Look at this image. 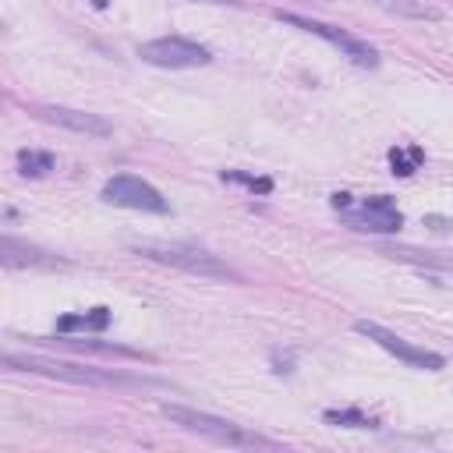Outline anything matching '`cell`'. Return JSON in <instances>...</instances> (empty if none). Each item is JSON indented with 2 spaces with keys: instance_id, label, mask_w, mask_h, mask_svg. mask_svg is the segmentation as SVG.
<instances>
[{
  "instance_id": "6da1fadb",
  "label": "cell",
  "mask_w": 453,
  "mask_h": 453,
  "mask_svg": "<svg viewBox=\"0 0 453 453\" xmlns=\"http://www.w3.org/2000/svg\"><path fill=\"white\" fill-rule=\"evenodd\" d=\"M0 365L7 372H32V375H46V379L74 382V386H103V389H149V386H163L159 379L127 375L120 368H92V365H78V361H60V357H42V354H18V350H7L0 357Z\"/></svg>"
},
{
  "instance_id": "7a4b0ae2",
  "label": "cell",
  "mask_w": 453,
  "mask_h": 453,
  "mask_svg": "<svg viewBox=\"0 0 453 453\" xmlns=\"http://www.w3.org/2000/svg\"><path fill=\"white\" fill-rule=\"evenodd\" d=\"M134 255L149 258V262H159V265H173V269H184L191 276H205V280H234L241 283L244 276L226 265L219 255H212L209 248L202 244H191V241H138L131 244Z\"/></svg>"
},
{
  "instance_id": "3957f363",
  "label": "cell",
  "mask_w": 453,
  "mask_h": 453,
  "mask_svg": "<svg viewBox=\"0 0 453 453\" xmlns=\"http://www.w3.org/2000/svg\"><path fill=\"white\" fill-rule=\"evenodd\" d=\"M163 418H170L173 425L188 428V432H198L212 442H223V446H276L273 439L237 425V421H226V418H216V414H205V411H195V407H184V403H163L159 407Z\"/></svg>"
},
{
  "instance_id": "277c9868",
  "label": "cell",
  "mask_w": 453,
  "mask_h": 453,
  "mask_svg": "<svg viewBox=\"0 0 453 453\" xmlns=\"http://www.w3.org/2000/svg\"><path fill=\"white\" fill-rule=\"evenodd\" d=\"M329 205L340 212V219L350 226V230H368V234H396L403 226V212L393 205L389 195H368V198H357L347 195V191H336L329 198Z\"/></svg>"
},
{
  "instance_id": "5b68a950",
  "label": "cell",
  "mask_w": 453,
  "mask_h": 453,
  "mask_svg": "<svg viewBox=\"0 0 453 453\" xmlns=\"http://www.w3.org/2000/svg\"><path fill=\"white\" fill-rule=\"evenodd\" d=\"M276 21L294 25V28H301V32H308V35L326 39L329 46H336V50H340L350 64H357V67H379V50H375L372 42H365V39H357V35L336 28V25H326V21H315V18H304V14H283V11L276 14Z\"/></svg>"
},
{
  "instance_id": "8992f818",
  "label": "cell",
  "mask_w": 453,
  "mask_h": 453,
  "mask_svg": "<svg viewBox=\"0 0 453 453\" xmlns=\"http://www.w3.org/2000/svg\"><path fill=\"white\" fill-rule=\"evenodd\" d=\"M138 57L152 67H170V71H180V67H205L212 64V50L195 42V39H184V35H159V39H149L138 46Z\"/></svg>"
},
{
  "instance_id": "52a82bcc",
  "label": "cell",
  "mask_w": 453,
  "mask_h": 453,
  "mask_svg": "<svg viewBox=\"0 0 453 453\" xmlns=\"http://www.w3.org/2000/svg\"><path fill=\"white\" fill-rule=\"evenodd\" d=\"M99 198L106 205H120V209H134V212H156V216H166L170 212V202L159 195V188H152L149 180L134 177V173H113Z\"/></svg>"
},
{
  "instance_id": "ba28073f",
  "label": "cell",
  "mask_w": 453,
  "mask_h": 453,
  "mask_svg": "<svg viewBox=\"0 0 453 453\" xmlns=\"http://www.w3.org/2000/svg\"><path fill=\"white\" fill-rule=\"evenodd\" d=\"M354 329H357L365 340H372V343H379L382 350H389L396 361L411 365V368H425V372L446 368V357H442V354H435V350H428V347H418V343L403 340L400 333H393V329H386V326H379V322L361 319V322H354Z\"/></svg>"
},
{
  "instance_id": "9c48e42d",
  "label": "cell",
  "mask_w": 453,
  "mask_h": 453,
  "mask_svg": "<svg viewBox=\"0 0 453 453\" xmlns=\"http://www.w3.org/2000/svg\"><path fill=\"white\" fill-rule=\"evenodd\" d=\"M35 117H42L46 124L67 127L74 134H85V138H106V134H113V124L106 117L88 113V110H74V106H35Z\"/></svg>"
},
{
  "instance_id": "30bf717a",
  "label": "cell",
  "mask_w": 453,
  "mask_h": 453,
  "mask_svg": "<svg viewBox=\"0 0 453 453\" xmlns=\"http://www.w3.org/2000/svg\"><path fill=\"white\" fill-rule=\"evenodd\" d=\"M0 262L7 265V269H18V265H39V269H53V265H67L64 258H57V255H50V251H42V248H32V244H25V241H18V237H11V234H4V241H0Z\"/></svg>"
},
{
  "instance_id": "8fae6325",
  "label": "cell",
  "mask_w": 453,
  "mask_h": 453,
  "mask_svg": "<svg viewBox=\"0 0 453 453\" xmlns=\"http://www.w3.org/2000/svg\"><path fill=\"white\" fill-rule=\"evenodd\" d=\"M39 343H57V347H78V350H96V354H120V357H138V361H152V354L124 347V343H110V340H85V336H64L57 333V340L50 336H35Z\"/></svg>"
},
{
  "instance_id": "7c38bea8",
  "label": "cell",
  "mask_w": 453,
  "mask_h": 453,
  "mask_svg": "<svg viewBox=\"0 0 453 453\" xmlns=\"http://www.w3.org/2000/svg\"><path fill=\"white\" fill-rule=\"evenodd\" d=\"M110 326V308H88L81 315H60L57 319V333L71 336V333H103Z\"/></svg>"
},
{
  "instance_id": "4fadbf2b",
  "label": "cell",
  "mask_w": 453,
  "mask_h": 453,
  "mask_svg": "<svg viewBox=\"0 0 453 453\" xmlns=\"http://www.w3.org/2000/svg\"><path fill=\"white\" fill-rule=\"evenodd\" d=\"M50 170H57L53 152H39V149H21L18 152V173L21 177H46Z\"/></svg>"
},
{
  "instance_id": "5bb4252c",
  "label": "cell",
  "mask_w": 453,
  "mask_h": 453,
  "mask_svg": "<svg viewBox=\"0 0 453 453\" xmlns=\"http://www.w3.org/2000/svg\"><path fill=\"white\" fill-rule=\"evenodd\" d=\"M421 159H425V152L418 145H396V149H389V166H393L396 177H411L421 166Z\"/></svg>"
},
{
  "instance_id": "9a60e30c",
  "label": "cell",
  "mask_w": 453,
  "mask_h": 453,
  "mask_svg": "<svg viewBox=\"0 0 453 453\" xmlns=\"http://www.w3.org/2000/svg\"><path fill=\"white\" fill-rule=\"evenodd\" d=\"M322 421H326V425H336V428H379V421H375V418H368V414H361V411H354V407L326 411V414H322Z\"/></svg>"
},
{
  "instance_id": "2e32d148",
  "label": "cell",
  "mask_w": 453,
  "mask_h": 453,
  "mask_svg": "<svg viewBox=\"0 0 453 453\" xmlns=\"http://www.w3.org/2000/svg\"><path fill=\"white\" fill-rule=\"evenodd\" d=\"M223 180H237V184H244V188H251V191H273V180L269 177H251V173H237V170H223Z\"/></svg>"
},
{
  "instance_id": "e0dca14e",
  "label": "cell",
  "mask_w": 453,
  "mask_h": 453,
  "mask_svg": "<svg viewBox=\"0 0 453 453\" xmlns=\"http://www.w3.org/2000/svg\"><path fill=\"white\" fill-rule=\"evenodd\" d=\"M425 223L432 230H453V219H446V216H425Z\"/></svg>"
},
{
  "instance_id": "ac0fdd59",
  "label": "cell",
  "mask_w": 453,
  "mask_h": 453,
  "mask_svg": "<svg viewBox=\"0 0 453 453\" xmlns=\"http://www.w3.org/2000/svg\"><path fill=\"white\" fill-rule=\"evenodd\" d=\"M198 4H241V0H198Z\"/></svg>"
},
{
  "instance_id": "d6986e66",
  "label": "cell",
  "mask_w": 453,
  "mask_h": 453,
  "mask_svg": "<svg viewBox=\"0 0 453 453\" xmlns=\"http://www.w3.org/2000/svg\"><path fill=\"white\" fill-rule=\"evenodd\" d=\"M96 7H106V0H96Z\"/></svg>"
}]
</instances>
